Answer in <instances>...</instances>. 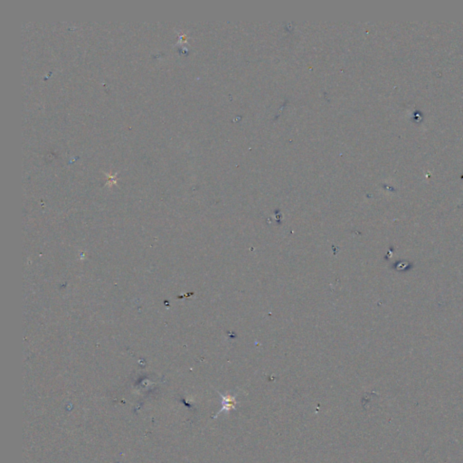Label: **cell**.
<instances>
[{"mask_svg": "<svg viewBox=\"0 0 463 463\" xmlns=\"http://www.w3.org/2000/svg\"><path fill=\"white\" fill-rule=\"evenodd\" d=\"M217 393L219 394L220 397H221V405H222V407H221V409L218 411V413H216L215 415H213V419L217 418L223 412H226V413H228L229 412H231L232 410H235V409H236V405L239 404V402L236 401L237 394H233V395H232V394H221L219 391H217Z\"/></svg>", "mask_w": 463, "mask_h": 463, "instance_id": "1", "label": "cell"}]
</instances>
